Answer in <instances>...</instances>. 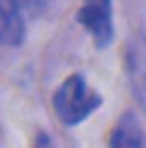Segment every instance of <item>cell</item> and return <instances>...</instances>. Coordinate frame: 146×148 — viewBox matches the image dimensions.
Segmentation results:
<instances>
[{
	"instance_id": "1",
	"label": "cell",
	"mask_w": 146,
	"mask_h": 148,
	"mask_svg": "<svg viewBox=\"0 0 146 148\" xmlns=\"http://www.w3.org/2000/svg\"><path fill=\"white\" fill-rule=\"evenodd\" d=\"M100 104L102 96L80 74L68 76L54 92V111L57 119L68 126L85 120L93 111L100 108Z\"/></svg>"
},
{
	"instance_id": "2",
	"label": "cell",
	"mask_w": 146,
	"mask_h": 148,
	"mask_svg": "<svg viewBox=\"0 0 146 148\" xmlns=\"http://www.w3.org/2000/svg\"><path fill=\"white\" fill-rule=\"evenodd\" d=\"M81 26L91 34L96 46H107L113 39L111 0H83L78 11Z\"/></svg>"
},
{
	"instance_id": "3",
	"label": "cell",
	"mask_w": 146,
	"mask_h": 148,
	"mask_svg": "<svg viewBox=\"0 0 146 148\" xmlns=\"http://www.w3.org/2000/svg\"><path fill=\"white\" fill-rule=\"evenodd\" d=\"M20 11L19 0H0V45L17 46L22 43L24 22Z\"/></svg>"
},
{
	"instance_id": "4",
	"label": "cell",
	"mask_w": 146,
	"mask_h": 148,
	"mask_svg": "<svg viewBox=\"0 0 146 148\" xmlns=\"http://www.w3.org/2000/svg\"><path fill=\"white\" fill-rule=\"evenodd\" d=\"M111 146H141V130L133 119H122L117 130L113 132V137L109 141Z\"/></svg>"
},
{
	"instance_id": "5",
	"label": "cell",
	"mask_w": 146,
	"mask_h": 148,
	"mask_svg": "<svg viewBox=\"0 0 146 148\" xmlns=\"http://www.w3.org/2000/svg\"><path fill=\"white\" fill-rule=\"evenodd\" d=\"M44 0H19V6L22 9H35L37 6H41Z\"/></svg>"
}]
</instances>
